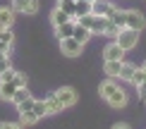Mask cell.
<instances>
[{"label":"cell","mask_w":146,"mask_h":129,"mask_svg":"<svg viewBox=\"0 0 146 129\" xmlns=\"http://www.w3.org/2000/svg\"><path fill=\"white\" fill-rule=\"evenodd\" d=\"M67 19H72V15H67L65 10H60V7H55L50 12V22H53V26H58V24H62V22H67Z\"/></svg>","instance_id":"cell-19"},{"label":"cell","mask_w":146,"mask_h":129,"mask_svg":"<svg viewBox=\"0 0 146 129\" xmlns=\"http://www.w3.org/2000/svg\"><path fill=\"white\" fill-rule=\"evenodd\" d=\"M46 105H48V115H58V112H62V110H65V105L60 103V98L55 96V91L46 98Z\"/></svg>","instance_id":"cell-13"},{"label":"cell","mask_w":146,"mask_h":129,"mask_svg":"<svg viewBox=\"0 0 146 129\" xmlns=\"http://www.w3.org/2000/svg\"><path fill=\"white\" fill-rule=\"evenodd\" d=\"M12 46H15V34H12V29H0V48L12 53Z\"/></svg>","instance_id":"cell-12"},{"label":"cell","mask_w":146,"mask_h":129,"mask_svg":"<svg viewBox=\"0 0 146 129\" xmlns=\"http://www.w3.org/2000/svg\"><path fill=\"white\" fill-rule=\"evenodd\" d=\"M137 91H139V96H141V98H146V79H144V81L137 86Z\"/></svg>","instance_id":"cell-27"},{"label":"cell","mask_w":146,"mask_h":129,"mask_svg":"<svg viewBox=\"0 0 146 129\" xmlns=\"http://www.w3.org/2000/svg\"><path fill=\"white\" fill-rule=\"evenodd\" d=\"M7 67H10V58H7V60H3V62H0V74H3V72L7 69Z\"/></svg>","instance_id":"cell-28"},{"label":"cell","mask_w":146,"mask_h":129,"mask_svg":"<svg viewBox=\"0 0 146 129\" xmlns=\"http://www.w3.org/2000/svg\"><path fill=\"white\" fill-rule=\"evenodd\" d=\"M72 36H74L79 43H86L94 34H91V29H86L84 24H79V22H77V24H74V31H72Z\"/></svg>","instance_id":"cell-16"},{"label":"cell","mask_w":146,"mask_h":129,"mask_svg":"<svg viewBox=\"0 0 146 129\" xmlns=\"http://www.w3.org/2000/svg\"><path fill=\"white\" fill-rule=\"evenodd\" d=\"M89 3H94V0H89Z\"/></svg>","instance_id":"cell-30"},{"label":"cell","mask_w":146,"mask_h":129,"mask_svg":"<svg viewBox=\"0 0 146 129\" xmlns=\"http://www.w3.org/2000/svg\"><path fill=\"white\" fill-rule=\"evenodd\" d=\"M122 65H125V60H103V72H106L108 77L117 79V77H120V69H122Z\"/></svg>","instance_id":"cell-8"},{"label":"cell","mask_w":146,"mask_h":129,"mask_svg":"<svg viewBox=\"0 0 146 129\" xmlns=\"http://www.w3.org/2000/svg\"><path fill=\"white\" fill-rule=\"evenodd\" d=\"M144 101H146V98H144Z\"/></svg>","instance_id":"cell-31"},{"label":"cell","mask_w":146,"mask_h":129,"mask_svg":"<svg viewBox=\"0 0 146 129\" xmlns=\"http://www.w3.org/2000/svg\"><path fill=\"white\" fill-rule=\"evenodd\" d=\"M91 12V3L89 0H77L74 3V15H72V19H79L82 15H89Z\"/></svg>","instance_id":"cell-18"},{"label":"cell","mask_w":146,"mask_h":129,"mask_svg":"<svg viewBox=\"0 0 146 129\" xmlns=\"http://www.w3.org/2000/svg\"><path fill=\"white\" fill-rule=\"evenodd\" d=\"M127 29H134V31L141 34L144 29H146V17H144V12H139V10H127Z\"/></svg>","instance_id":"cell-5"},{"label":"cell","mask_w":146,"mask_h":129,"mask_svg":"<svg viewBox=\"0 0 146 129\" xmlns=\"http://www.w3.org/2000/svg\"><path fill=\"white\" fill-rule=\"evenodd\" d=\"M98 93H101L103 101L110 108H115V110H122V108H127V103H129V93H127L113 77H108L106 81L98 86Z\"/></svg>","instance_id":"cell-1"},{"label":"cell","mask_w":146,"mask_h":129,"mask_svg":"<svg viewBox=\"0 0 146 129\" xmlns=\"http://www.w3.org/2000/svg\"><path fill=\"white\" fill-rule=\"evenodd\" d=\"M41 7L38 0H12V10L17 15H36Z\"/></svg>","instance_id":"cell-4"},{"label":"cell","mask_w":146,"mask_h":129,"mask_svg":"<svg viewBox=\"0 0 146 129\" xmlns=\"http://www.w3.org/2000/svg\"><path fill=\"white\" fill-rule=\"evenodd\" d=\"M36 122H38V117H36L34 110H24V112H19V124L29 127V124H36Z\"/></svg>","instance_id":"cell-20"},{"label":"cell","mask_w":146,"mask_h":129,"mask_svg":"<svg viewBox=\"0 0 146 129\" xmlns=\"http://www.w3.org/2000/svg\"><path fill=\"white\" fill-rule=\"evenodd\" d=\"M15 15H17V12L12 7H0V29H12Z\"/></svg>","instance_id":"cell-10"},{"label":"cell","mask_w":146,"mask_h":129,"mask_svg":"<svg viewBox=\"0 0 146 129\" xmlns=\"http://www.w3.org/2000/svg\"><path fill=\"white\" fill-rule=\"evenodd\" d=\"M74 24H77V19H67V22L58 24V26H55V36H58V41H60V38H67V36H72V31H74Z\"/></svg>","instance_id":"cell-11"},{"label":"cell","mask_w":146,"mask_h":129,"mask_svg":"<svg viewBox=\"0 0 146 129\" xmlns=\"http://www.w3.org/2000/svg\"><path fill=\"white\" fill-rule=\"evenodd\" d=\"M84 43H79L74 36H67V38H60V53H65L67 58H77L82 53Z\"/></svg>","instance_id":"cell-3"},{"label":"cell","mask_w":146,"mask_h":129,"mask_svg":"<svg viewBox=\"0 0 146 129\" xmlns=\"http://www.w3.org/2000/svg\"><path fill=\"white\" fill-rule=\"evenodd\" d=\"M137 69H139L137 65H129V62H125V65H122V69H120V77H117V79H122V81L132 84V79H134Z\"/></svg>","instance_id":"cell-17"},{"label":"cell","mask_w":146,"mask_h":129,"mask_svg":"<svg viewBox=\"0 0 146 129\" xmlns=\"http://www.w3.org/2000/svg\"><path fill=\"white\" fill-rule=\"evenodd\" d=\"M108 19H110L113 24H117L120 29H125L127 26V10H120V7H115L110 15H108Z\"/></svg>","instance_id":"cell-14"},{"label":"cell","mask_w":146,"mask_h":129,"mask_svg":"<svg viewBox=\"0 0 146 129\" xmlns=\"http://www.w3.org/2000/svg\"><path fill=\"white\" fill-rule=\"evenodd\" d=\"M15 91H17V86L12 84V81H0V101L10 103L12 96H15Z\"/></svg>","instance_id":"cell-15"},{"label":"cell","mask_w":146,"mask_h":129,"mask_svg":"<svg viewBox=\"0 0 146 129\" xmlns=\"http://www.w3.org/2000/svg\"><path fill=\"white\" fill-rule=\"evenodd\" d=\"M17 127H22L19 122H0V129H17Z\"/></svg>","instance_id":"cell-26"},{"label":"cell","mask_w":146,"mask_h":129,"mask_svg":"<svg viewBox=\"0 0 146 129\" xmlns=\"http://www.w3.org/2000/svg\"><path fill=\"white\" fill-rule=\"evenodd\" d=\"M15 72H17V69H12V67H7V69H5L3 74H0V81H12V79H15Z\"/></svg>","instance_id":"cell-24"},{"label":"cell","mask_w":146,"mask_h":129,"mask_svg":"<svg viewBox=\"0 0 146 129\" xmlns=\"http://www.w3.org/2000/svg\"><path fill=\"white\" fill-rule=\"evenodd\" d=\"M115 43H117L120 48H125V50H132V48H137L139 43V31H134V29H120V34L115 36Z\"/></svg>","instance_id":"cell-2"},{"label":"cell","mask_w":146,"mask_h":129,"mask_svg":"<svg viewBox=\"0 0 146 129\" xmlns=\"http://www.w3.org/2000/svg\"><path fill=\"white\" fill-rule=\"evenodd\" d=\"M12 84L19 89V86H27V74L24 72H15V79H12Z\"/></svg>","instance_id":"cell-22"},{"label":"cell","mask_w":146,"mask_h":129,"mask_svg":"<svg viewBox=\"0 0 146 129\" xmlns=\"http://www.w3.org/2000/svg\"><path fill=\"white\" fill-rule=\"evenodd\" d=\"M34 112H36V117H46V115H48V105H46V98H43V101H34Z\"/></svg>","instance_id":"cell-21"},{"label":"cell","mask_w":146,"mask_h":129,"mask_svg":"<svg viewBox=\"0 0 146 129\" xmlns=\"http://www.w3.org/2000/svg\"><path fill=\"white\" fill-rule=\"evenodd\" d=\"M115 10V5L110 3V0H94V3H91V12H94V15H110V12Z\"/></svg>","instance_id":"cell-9"},{"label":"cell","mask_w":146,"mask_h":129,"mask_svg":"<svg viewBox=\"0 0 146 129\" xmlns=\"http://www.w3.org/2000/svg\"><path fill=\"white\" fill-rule=\"evenodd\" d=\"M125 48H120L117 43H115V38H113V43H108L106 46V50H103V60H125Z\"/></svg>","instance_id":"cell-7"},{"label":"cell","mask_w":146,"mask_h":129,"mask_svg":"<svg viewBox=\"0 0 146 129\" xmlns=\"http://www.w3.org/2000/svg\"><path fill=\"white\" fill-rule=\"evenodd\" d=\"M55 96L60 98V103L65 105V110L72 108V105H77V101H79L77 91L72 89V86H62V89H58V91H55Z\"/></svg>","instance_id":"cell-6"},{"label":"cell","mask_w":146,"mask_h":129,"mask_svg":"<svg viewBox=\"0 0 146 129\" xmlns=\"http://www.w3.org/2000/svg\"><path fill=\"white\" fill-rule=\"evenodd\" d=\"M144 72H141V67H139V69H137V74H134V79H132V86H139V84H141L144 81Z\"/></svg>","instance_id":"cell-25"},{"label":"cell","mask_w":146,"mask_h":129,"mask_svg":"<svg viewBox=\"0 0 146 129\" xmlns=\"http://www.w3.org/2000/svg\"><path fill=\"white\" fill-rule=\"evenodd\" d=\"M141 72H144V77H146V62H144V65H141Z\"/></svg>","instance_id":"cell-29"},{"label":"cell","mask_w":146,"mask_h":129,"mask_svg":"<svg viewBox=\"0 0 146 129\" xmlns=\"http://www.w3.org/2000/svg\"><path fill=\"white\" fill-rule=\"evenodd\" d=\"M34 101H36V98H34V96H29L27 101H22L19 105H17V110H19V112H24V110H31V108H34Z\"/></svg>","instance_id":"cell-23"}]
</instances>
